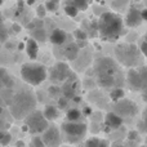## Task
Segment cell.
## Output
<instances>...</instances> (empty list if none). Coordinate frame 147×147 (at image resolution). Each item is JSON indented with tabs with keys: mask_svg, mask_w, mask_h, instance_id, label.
<instances>
[{
	"mask_svg": "<svg viewBox=\"0 0 147 147\" xmlns=\"http://www.w3.org/2000/svg\"><path fill=\"white\" fill-rule=\"evenodd\" d=\"M94 75L97 76V84L102 88L111 89L114 86L124 85V75L116 61L109 57H102L94 62Z\"/></svg>",
	"mask_w": 147,
	"mask_h": 147,
	"instance_id": "obj_1",
	"label": "cell"
},
{
	"mask_svg": "<svg viewBox=\"0 0 147 147\" xmlns=\"http://www.w3.org/2000/svg\"><path fill=\"white\" fill-rule=\"evenodd\" d=\"M124 30V22L121 17L114 12H105L97 22V32L109 41H116Z\"/></svg>",
	"mask_w": 147,
	"mask_h": 147,
	"instance_id": "obj_2",
	"label": "cell"
},
{
	"mask_svg": "<svg viewBox=\"0 0 147 147\" xmlns=\"http://www.w3.org/2000/svg\"><path fill=\"white\" fill-rule=\"evenodd\" d=\"M115 57L117 63L128 67V69H137L143 65V57L140 48L134 44H117L115 47Z\"/></svg>",
	"mask_w": 147,
	"mask_h": 147,
	"instance_id": "obj_3",
	"label": "cell"
},
{
	"mask_svg": "<svg viewBox=\"0 0 147 147\" xmlns=\"http://www.w3.org/2000/svg\"><path fill=\"white\" fill-rule=\"evenodd\" d=\"M36 106V98L31 92L22 90L20 93L14 94L9 105L10 114L13 115L14 119H25L31 111L35 110Z\"/></svg>",
	"mask_w": 147,
	"mask_h": 147,
	"instance_id": "obj_4",
	"label": "cell"
},
{
	"mask_svg": "<svg viewBox=\"0 0 147 147\" xmlns=\"http://www.w3.org/2000/svg\"><path fill=\"white\" fill-rule=\"evenodd\" d=\"M21 76L27 84L36 86L45 81L48 72L43 65L30 62V63H25L21 67Z\"/></svg>",
	"mask_w": 147,
	"mask_h": 147,
	"instance_id": "obj_5",
	"label": "cell"
},
{
	"mask_svg": "<svg viewBox=\"0 0 147 147\" xmlns=\"http://www.w3.org/2000/svg\"><path fill=\"white\" fill-rule=\"evenodd\" d=\"M61 133L65 141L69 143H78L84 140L88 133V125L79 121H65L61 125Z\"/></svg>",
	"mask_w": 147,
	"mask_h": 147,
	"instance_id": "obj_6",
	"label": "cell"
},
{
	"mask_svg": "<svg viewBox=\"0 0 147 147\" xmlns=\"http://www.w3.org/2000/svg\"><path fill=\"white\" fill-rule=\"evenodd\" d=\"M25 125L30 133L38 134V133H43L48 128V120L44 117L41 111L34 110L25 117Z\"/></svg>",
	"mask_w": 147,
	"mask_h": 147,
	"instance_id": "obj_7",
	"label": "cell"
},
{
	"mask_svg": "<svg viewBox=\"0 0 147 147\" xmlns=\"http://www.w3.org/2000/svg\"><path fill=\"white\" fill-rule=\"evenodd\" d=\"M53 52L56 58H58L59 61H74L80 53V48L74 41H66L61 45H54Z\"/></svg>",
	"mask_w": 147,
	"mask_h": 147,
	"instance_id": "obj_8",
	"label": "cell"
},
{
	"mask_svg": "<svg viewBox=\"0 0 147 147\" xmlns=\"http://www.w3.org/2000/svg\"><path fill=\"white\" fill-rule=\"evenodd\" d=\"M114 112H116L120 117H133L138 114V107L133 101L127 98H121L115 102Z\"/></svg>",
	"mask_w": 147,
	"mask_h": 147,
	"instance_id": "obj_9",
	"label": "cell"
},
{
	"mask_svg": "<svg viewBox=\"0 0 147 147\" xmlns=\"http://www.w3.org/2000/svg\"><path fill=\"white\" fill-rule=\"evenodd\" d=\"M71 70H70L69 65L65 63V61H61L56 63L51 70V79L54 83H63L70 75H71Z\"/></svg>",
	"mask_w": 147,
	"mask_h": 147,
	"instance_id": "obj_10",
	"label": "cell"
},
{
	"mask_svg": "<svg viewBox=\"0 0 147 147\" xmlns=\"http://www.w3.org/2000/svg\"><path fill=\"white\" fill-rule=\"evenodd\" d=\"M79 88H80L79 79L76 78V76H74V74H71V75L63 81L61 92H62V94H63V97H66L67 99H72L75 96H78Z\"/></svg>",
	"mask_w": 147,
	"mask_h": 147,
	"instance_id": "obj_11",
	"label": "cell"
},
{
	"mask_svg": "<svg viewBox=\"0 0 147 147\" xmlns=\"http://www.w3.org/2000/svg\"><path fill=\"white\" fill-rule=\"evenodd\" d=\"M43 141L45 143V146H58L62 143V137H61V133L59 130L57 129V127L54 125H51L47 128L43 132Z\"/></svg>",
	"mask_w": 147,
	"mask_h": 147,
	"instance_id": "obj_12",
	"label": "cell"
},
{
	"mask_svg": "<svg viewBox=\"0 0 147 147\" xmlns=\"http://www.w3.org/2000/svg\"><path fill=\"white\" fill-rule=\"evenodd\" d=\"M127 81H128V86H129L132 90H136V92L142 90L143 83H142V79H141V75L137 69H130L129 71H128Z\"/></svg>",
	"mask_w": 147,
	"mask_h": 147,
	"instance_id": "obj_13",
	"label": "cell"
},
{
	"mask_svg": "<svg viewBox=\"0 0 147 147\" xmlns=\"http://www.w3.org/2000/svg\"><path fill=\"white\" fill-rule=\"evenodd\" d=\"M142 22H143V20H142V17H141V10L132 5V7L129 8V10H128V13H127L125 25H127L128 27L134 28V27H138Z\"/></svg>",
	"mask_w": 147,
	"mask_h": 147,
	"instance_id": "obj_14",
	"label": "cell"
},
{
	"mask_svg": "<svg viewBox=\"0 0 147 147\" xmlns=\"http://www.w3.org/2000/svg\"><path fill=\"white\" fill-rule=\"evenodd\" d=\"M49 40H51V43L53 44V45H61V44L66 43V41L69 40V35H67V32L65 30H62V28H54V30L52 31L51 36H49Z\"/></svg>",
	"mask_w": 147,
	"mask_h": 147,
	"instance_id": "obj_15",
	"label": "cell"
},
{
	"mask_svg": "<svg viewBox=\"0 0 147 147\" xmlns=\"http://www.w3.org/2000/svg\"><path fill=\"white\" fill-rule=\"evenodd\" d=\"M105 123H106V127H109L110 129H119L123 124V117H120L116 112L112 111L105 116Z\"/></svg>",
	"mask_w": 147,
	"mask_h": 147,
	"instance_id": "obj_16",
	"label": "cell"
},
{
	"mask_svg": "<svg viewBox=\"0 0 147 147\" xmlns=\"http://www.w3.org/2000/svg\"><path fill=\"white\" fill-rule=\"evenodd\" d=\"M26 53H27V56L31 59H36L38 53H39V45L35 39L31 38L27 40V43H26Z\"/></svg>",
	"mask_w": 147,
	"mask_h": 147,
	"instance_id": "obj_17",
	"label": "cell"
},
{
	"mask_svg": "<svg viewBox=\"0 0 147 147\" xmlns=\"http://www.w3.org/2000/svg\"><path fill=\"white\" fill-rule=\"evenodd\" d=\"M43 115H44V117H45L48 121H53V120L58 119L59 112H58V110H57V107L47 106L45 109H44V111H43Z\"/></svg>",
	"mask_w": 147,
	"mask_h": 147,
	"instance_id": "obj_18",
	"label": "cell"
},
{
	"mask_svg": "<svg viewBox=\"0 0 147 147\" xmlns=\"http://www.w3.org/2000/svg\"><path fill=\"white\" fill-rule=\"evenodd\" d=\"M124 96H125V93L121 89V86H114V88H111V92H110V99H111L112 102H116V101H119V99L124 98Z\"/></svg>",
	"mask_w": 147,
	"mask_h": 147,
	"instance_id": "obj_19",
	"label": "cell"
},
{
	"mask_svg": "<svg viewBox=\"0 0 147 147\" xmlns=\"http://www.w3.org/2000/svg\"><path fill=\"white\" fill-rule=\"evenodd\" d=\"M32 39H35L38 43H44L47 40V32L43 27H36L32 30Z\"/></svg>",
	"mask_w": 147,
	"mask_h": 147,
	"instance_id": "obj_20",
	"label": "cell"
},
{
	"mask_svg": "<svg viewBox=\"0 0 147 147\" xmlns=\"http://www.w3.org/2000/svg\"><path fill=\"white\" fill-rule=\"evenodd\" d=\"M79 12H80V10L72 4L71 0H65V13H66L69 17H76Z\"/></svg>",
	"mask_w": 147,
	"mask_h": 147,
	"instance_id": "obj_21",
	"label": "cell"
},
{
	"mask_svg": "<svg viewBox=\"0 0 147 147\" xmlns=\"http://www.w3.org/2000/svg\"><path fill=\"white\" fill-rule=\"evenodd\" d=\"M81 116H83V114L78 109H70L66 114L67 121H79L81 119Z\"/></svg>",
	"mask_w": 147,
	"mask_h": 147,
	"instance_id": "obj_22",
	"label": "cell"
},
{
	"mask_svg": "<svg viewBox=\"0 0 147 147\" xmlns=\"http://www.w3.org/2000/svg\"><path fill=\"white\" fill-rule=\"evenodd\" d=\"M112 8L116 12H124L128 8V0H114L112 1Z\"/></svg>",
	"mask_w": 147,
	"mask_h": 147,
	"instance_id": "obj_23",
	"label": "cell"
},
{
	"mask_svg": "<svg viewBox=\"0 0 147 147\" xmlns=\"http://www.w3.org/2000/svg\"><path fill=\"white\" fill-rule=\"evenodd\" d=\"M74 38L78 41H85L86 39H88V34L84 30H81V28H76V30L74 31Z\"/></svg>",
	"mask_w": 147,
	"mask_h": 147,
	"instance_id": "obj_24",
	"label": "cell"
},
{
	"mask_svg": "<svg viewBox=\"0 0 147 147\" xmlns=\"http://www.w3.org/2000/svg\"><path fill=\"white\" fill-rule=\"evenodd\" d=\"M71 1L79 10H86L89 7V0H71Z\"/></svg>",
	"mask_w": 147,
	"mask_h": 147,
	"instance_id": "obj_25",
	"label": "cell"
},
{
	"mask_svg": "<svg viewBox=\"0 0 147 147\" xmlns=\"http://www.w3.org/2000/svg\"><path fill=\"white\" fill-rule=\"evenodd\" d=\"M86 146H107L109 142L106 141H102V140H98V138H90L85 142Z\"/></svg>",
	"mask_w": 147,
	"mask_h": 147,
	"instance_id": "obj_26",
	"label": "cell"
},
{
	"mask_svg": "<svg viewBox=\"0 0 147 147\" xmlns=\"http://www.w3.org/2000/svg\"><path fill=\"white\" fill-rule=\"evenodd\" d=\"M138 72H140V75H141V79H142V83H143V88H145V86L147 85V66H143V65L140 66Z\"/></svg>",
	"mask_w": 147,
	"mask_h": 147,
	"instance_id": "obj_27",
	"label": "cell"
},
{
	"mask_svg": "<svg viewBox=\"0 0 147 147\" xmlns=\"http://www.w3.org/2000/svg\"><path fill=\"white\" fill-rule=\"evenodd\" d=\"M10 138H12V136L8 132H0V145L3 146L8 145L10 142Z\"/></svg>",
	"mask_w": 147,
	"mask_h": 147,
	"instance_id": "obj_28",
	"label": "cell"
},
{
	"mask_svg": "<svg viewBox=\"0 0 147 147\" xmlns=\"http://www.w3.org/2000/svg\"><path fill=\"white\" fill-rule=\"evenodd\" d=\"M45 8L49 12H56L58 9V0H49V1H47Z\"/></svg>",
	"mask_w": 147,
	"mask_h": 147,
	"instance_id": "obj_29",
	"label": "cell"
},
{
	"mask_svg": "<svg viewBox=\"0 0 147 147\" xmlns=\"http://www.w3.org/2000/svg\"><path fill=\"white\" fill-rule=\"evenodd\" d=\"M8 39V31L5 28V26L3 25L1 20H0V43H4Z\"/></svg>",
	"mask_w": 147,
	"mask_h": 147,
	"instance_id": "obj_30",
	"label": "cell"
},
{
	"mask_svg": "<svg viewBox=\"0 0 147 147\" xmlns=\"http://www.w3.org/2000/svg\"><path fill=\"white\" fill-rule=\"evenodd\" d=\"M48 93H49V96H51L52 98H57L58 94L61 93V89L57 88V85H52L51 88L48 89Z\"/></svg>",
	"mask_w": 147,
	"mask_h": 147,
	"instance_id": "obj_31",
	"label": "cell"
},
{
	"mask_svg": "<svg viewBox=\"0 0 147 147\" xmlns=\"http://www.w3.org/2000/svg\"><path fill=\"white\" fill-rule=\"evenodd\" d=\"M31 146H45V143L41 137H34L31 141Z\"/></svg>",
	"mask_w": 147,
	"mask_h": 147,
	"instance_id": "obj_32",
	"label": "cell"
},
{
	"mask_svg": "<svg viewBox=\"0 0 147 147\" xmlns=\"http://www.w3.org/2000/svg\"><path fill=\"white\" fill-rule=\"evenodd\" d=\"M67 101H69V99H67L66 97H61V98H58V102H57L58 109H66L67 107Z\"/></svg>",
	"mask_w": 147,
	"mask_h": 147,
	"instance_id": "obj_33",
	"label": "cell"
},
{
	"mask_svg": "<svg viewBox=\"0 0 147 147\" xmlns=\"http://www.w3.org/2000/svg\"><path fill=\"white\" fill-rule=\"evenodd\" d=\"M36 13H38V16H39L40 18L45 17V14H47V8H45V5H39V7H38V10H36Z\"/></svg>",
	"mask_w": 147,
	"mask_h": 147,
	"instance_id": "obj_34",
	"label": "cell"
},
{
	"mask_svg": "<svg viewBox=\"0 0 147 147\" xmlns=\"http://www.w3.org/2000/svg\"><path fill=\"white\" fill-rule=\"evenodd\" d=\"M138 48H140V51H141V53H142V56L147 57V43H146L145 40H143L142 43L140 44V47H138Z\"/></svg>",
	"mask_w": 147,
	"mask_h": 147,
	"instance_id": "obj_35",
	"label": "cell"
},
{
	"mask_svg": "<svg viewBox=\"0 0 147 147\" xmlns=\"http://www.w3.org/2000/svg\"><path fill=\"white\" fill-rule=\"evenodd\" d=\"M137 137H138L137 130H132V132L128 133V138H129V140H137Z\"/></svg>",
	"mask_w": 147,
	"mask_h": 147,
	"instance_id": "obj_36",
	"label": "cell"
},
{
	"mask_svg": "<svg viewBox=\"0 0 147 147\" xmlns=\"http://www.w3.org/2000/svg\"><path fill=\"white\" fill-rule=\"evenodd\" d=\"M141 17H142L143 21H147V9L141 10Z\"/></svg>",
	"mask_w": 147,
	"mask_h": 147,
	"instance_id": "obj_37",
	"label": "cell"
},
{
	"mask_svg": "<svg viewBox=\"0 0 147 147\" xmlns=\"http://www.w3.org/2000/svg\"><path fill=\"white\" fill-rule=\"evenodd\" d=\"M142 97H143V99H145V102H147V85L142 89Z\"/></svg>",
	"mask_w": 147,
	"mask_h": 147,
	"instance_id": "obj_38",
	"label": "cell"
},
{
	"mask_svg": "<svg viewBox=\"0 0 147 147\" xmlns=\"http://www.w3.org/2000/svg\"><path fill=\"white\" fill-rule=\"evenodd\" d=\"M90 114H92V109L90 107H85V109H84V115L88 116V115H90Z\"/></svg>",
	"mask_w": 147,
	"mask_h": 147,
	"instance_id": "obj_39",
	"label": "cell"
},
{
	"mask_svg": "<svg viewBox=\"0 0 147 147\" xmlns=\"http://www.w3.org/2000/svg\"><path fill=\"white\" fill-rule=\"evenodd\" d=\"M13 30H14V31H20V30H21V28H20V26L14 25V26H13Z\"/></svg>",
	"mask_w": 147,
	"mask_h": 147,
	"instance_id": "obj_40",
	"label": "cell"
},
{
	"mask_svg": "<svg viewBox=\"0 0 147 147\" xmlns=\"http://www.w3.org/2000/svg\"><path fill=\"white\" fill-rule=\"evenodd\" d=\"M35 1H36V0H27V4H28V5H32Z\"/></svg>",
	"mask_w": 147,
	"mask_h": 147,
	"instance_id": "obj_41",
	"label": "cell"
},
{
	"mask_svg": "<svg viewBox=\"0 0 147 147\" xmlns=\"http://www.w3.org/2000/svg\"><path fill=\"white\" fill-rule=\"evenodd\" d=\"M145 41L147 43V32H146V35H145Z\"/></svg>",
	"mask_w": 147,
	"mask_h": 147,
	"instance_id": "obj_42",
	"label": "cell"
},
{
	"mask_svg": "<svg viewBox=\"0 0 147 147\" xmlns=\"http://www.w3.org/2000/svg\"><path fill=\"white\" fill-rule=\"evenodd\" d=\"M3 4V0H0V5H1Z\"/></svg>",
	"mask_w": 147,
	"mask_h": 147,
	"instance_id": "obj_43",
	"label": "cell"
}]
</instances>
